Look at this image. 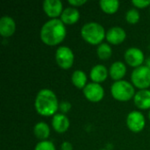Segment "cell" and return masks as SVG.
I'll return each instance as SVG.
<instances>
[{
    "label": "cell",
    "instance_id": "obj_1",
    "mask_svg": "<svg viewBox=\"0 0 150 150\" xmlns=\"http://www.w3.org/2000/svg\"><path fill=\"white\" fill-rule=\"evenodd\" d=\"M67 35L65 24L60 18H51L45 22L40 28V37L47 46H56L63 41Z\"/></svg>",
    "mask_w": 150,
    "mask_h": 150
},
{
    "label": "cell",
    "instance_id": "obj_2",
    "mask_svg": "<svg viewBox=\"0 0 150 150\" xmlns=\"http://www.w3.org/2000/svg\"><path fill=\"white\" fill-rule=\"evenodd\" d=\"M59 104L55 93L52 90L47 88L40 90L34 100L36 112L44 117L55 115L59 110Z\"/></svg>",
    "mask_w": 150,
    "mask_h": 150
},
{
    "label": "cell",
    "instance_id": "obj_3",
    "mask_svg": "<svg viewBox=\"0 0 150 150\" xmlns=\"http://www.w3.org/2000/svg\"><path fill=\"white\" fill-rule=\"evenodd\" d=\"M82 38L89 44L99 45L105 38L106 33L104 26L95 21L85 23L81 28Z\"/></svg>",
    "mask_w": 150,
    "mask_h": 150
},
{
    "label": "cell",
    "instance_id": "obj_4",
    "mask_svg": "<svg viewBox=\"0 0 150 150\" xmlns=\"http://www.w3.org/2000/svg\"><path fill=\"white\" fill-rule=\"evenodd\" d=\"M134 86L127 80L115 81L111 86V94L112 98L120 102L129 101L135 95Z\"/></svg>",
    "mask_w": 150,
    "mask_h": 150
},
{
    "label": "cell",
    "instance_id": "obj_5",
    "mask_svg": "<svg viewBox=\"0 0 150 150\" xmlns=\"http://www.w3.org/2000/svg\"><path fill=\"white\" fill-rule=\"evenodd\" d=\"M133 85L140 90H146L150 86V69L146 65L135 68L131 73Z\"/></svg>",
    "mask_w": 150,
    "mask_h": 150
},
{
    "label": "cell",
    "instance_id": "obj_6",
    "mask_svg": "<svg viewBox=\"0 0 150 150\" xmlns=\"http://www.w3.org/2000/svg\"><path fill=\"white\" fill-rule=\"evenodd\" d=\"M75 55L72 49L68 46H61L55 51V61L57 65L63 69H69L73 66Z\"/></svg>",
    "mask_w": 150,
    "mask_h": 150
},
{
    "label": "cell",
    "instance_id": "obj_7",
    "mask_svg": "<svg viewBox=\"0 0 150 150\" xmlns=\"http://www.w3.org/2000/svg\"><path fill=\"white\" fill-rule=\"evenodd\" d=\"M126 123L130 131L134 133H140L145 127L146 120L142 112L139 111H132L127 114Z\"/></svg>",
    "mask_w": 150,
    "mask_h": 150
},
{
    "label": "cell",
    "instance_id": "obj_8",
    "mask_svg": "<svg viewBox=\"0 0 150 150\" xmlns=\"http://www.w3.org/2000/svg\"><path fill=\"white\" fill-rule=\"evenodd\" d=\"M124 59L129 66L134 69L142 66V63L146 61L142 50L136 47L127 48L124 53Z\"/></svg>",
    "mask_w": 150,
    "mask_h": 150
},
{
    "label": "cell",
    "instance_id": "obj_9",
    "mask_svg": "<svg viewBox=\"0 0 150 150\" xmlns=\"http://www.w3.org/2000/svg\"><path fill=\"white\" fill-rule=\"evenodd\" d=\"M84 97L91 102L97 103L101 101L105 97V90L100 83H89L83 90Z\"/></svg>",
    "mask_w": 150,
    "mask_h": 150
},
{
    "label": "cell",
    "instance_id": "obj_10",
    "mask_svg": "<svg viewBox=\"0 0 150 150\" xmlns=\"http://www.w3.org/2000/svg\"><path fill=\"white\" fill-rule=\"evenodd\" d=\"M45 13L51 18H58L63 11V4L61 0H45L42 4Z\"/></svg>",
    "mask_w": 150,
    "mask_h": 150
},
{
    "label": "cell",
    "instance_id": "obj_11",
    "mask_svg": "<svg viewBox=\"0 0 150 150\" xmlns=\"http://www.w3.org/2000/svg\"><path fill=\"white\" fill-rule=\"evenodd\" d=\"M106 40L112 45H119L122 43L127 38V33L121 26H112L109 28L105 35Z\"/></svg>",
    "mask_w": 150,
    "mask_h": 150
},
{
    "label": "cell",
    "instance_id": "obj_12",
    "mask_svg": "<svg viewBox=\"0 0 150 150\" xmlns=\"http://www.w3.org/2000/svg\"><path fill=\"white\" fill-rule=\"evenodd\" d=\"M16 31V22L13 18L4 15L0 18V34L8 38L13 35Z\"/></svg>",
    "mask_w": 150,
    "mask_h": 150
},
{
    "label": "cell",
    "instance_id": "obj_13",
    "mask_svg": "<svg viewBox=\"0 0 150 150\" xmlns=\"http://www.w3.org/2000/svg\"><path fill=\"white\" fill-rule=\"evenodd\" d=\"M70 122L69 118L63 113H56L52 119V127L58 134L65 133L69 127Z\"/></svg>",
    "mask_w": 150,
    "mask_h": 150
},
{
    "label": "cell",
    "instance_id": "obj_14",
    "mask_svg": "<svg viewBox=\"0 0 150 150\" xmlns=\"http://www.w3.org/2000/svg\"><path fill=\"white\" fill-rule=\"evenodd\" d=\"M134 105L141 110H150V91L140 90L134 97Z\"/></svg>",
    "mask_w": 150,
    "mask_h": 150
},
{
    "label": "cell",
    "instance_id": "obj_15",
    "mask_svg": "<svg viewBox=\"0 0 150 150\" xmlns=\"http://www.w3.org/2000/svg\"><path fill=\"white\" fill-rule=\"evenodd\" d=\"M109 75V69L103 64H97L93 66L90 71V77L93 83H100L106 80Z\"/></svg>",
    "mask_w": 150,
    "mask_h": 150
},
{
    "label": "cell",
    "instance_id": "obj_16",
    "mask_svg": "<svg viewBox=\"0 0 150 150\" xmlns=\"http://www.w3.org/2000/svg\"><path fill=\"white\" fill-rule=\"evenodd\" d=\"M80 18V11L77 8L73 6H69L64 8L62 15L60 16V19L65 25H73L76 23Z\"/></svg>",
    "mask_w": 150,
    "mask_h": 150
},
{
    "label": "cell",
    "instance_id": "obj_17",
    "mask_svg": "<svg viewBox=\"0 0 150 150\" xmlns=\"http://www.w3.org/2000/svg\"><path fill=\"white\" fill-rule=\"evenodd\" d=\"M127 65L123 62L116 61L109 68V76L114 81L122 80L127 74Z\"/></svg>",
    "mask_w": 150,
    "mask_h": 150
},
{
    "label": "cell",
    "instance_id": "obj_18",
    "mask_svg": "<svg viewBox=\"0 0 150 150\" xmlns=\"http://www.w3.org/2000/svg\"><path fill=\"white\" fill-rule=\"evenodd\" d=\"M33 134L40 141H47L50 135V127L46 122H38L33 127Z\"/></svg>",
    "mask_w": 150,
    "mask_h": 150
},
{
    "label": "cell",
    "instance_id": "obj_19",
    "mask_svg": "<svg viewBox=\"0 0 150 150\" xmlns=\"http://www.w3.org/2000/svg\"><path fill=\"white\" fill-rule=\"evenodd\" d=\"M87 75L84 71L81 69L75 70L71 75V82L75 87L78 89H83L87 85Z\"/></svg>",
    "mask_w": 150,
    "mask_h": 150
},
{
    "label": "cell",
    "instance_id": "obj_20",
    "mask_svg": "<svg viewBox=\"0 0 150 150\" xmlns=\"http://www.w3.org/2000/svg\"><path fill=\"white\" fill-rule=\"evenodd\" d=\"M99 5L102 11L105 13L113 14L119 10L120 2L118 0H101Z\"/></svg>",
    "mask_w": 150,
    "mask_h": 150
},
{
    "label": "cell",
    "instance_id": "obj_21",
    "mask_svg": "<svg viewBox=\"0 0 150 150\" xmlns=\"http://www.w3.org/2000/svg\"><path fill=\"white\" fill-rule=\"evenodd\" d=\"M97 54H98V58H100L101 60H107L112 56V49L108 43L102 42L101 44H99L98 46Z\"/></svg>",
    "mask_w": 150,
    "mask_h": 150
},
{
    "label": "cell",
    "instance_id": "obj_22",
    "mask_svg": "<svg viewBox=\"0 0 150 150\" xmlns=\"http://www.w3.org/2000/svg\"><path fill=\"white\" fill-rule=\"evenodd\" d=\"M141 18L140 12L136 8H131L126 12V20L129 24H136Z\"/></svg>",
    "mask_w": 150,
    "mask_h": 150
},
{
    "label": "cell",
    "instance_id": "obj_23",
    "mask_svg": "<svg viewBox=\"0 0 150 150\" xmlns=\"http://www.w3.org/2000/svg\"><path fill=\"white\" fill-rule=\"evenodd\" d=\"M33 150H56V148L52 142L47 140L39 142Z\"/></svg>",
    "mask_w": 150,
    "mask_h": 150
},
{
    "label": "cell",
    "instance_id": "obj_24",
    "mask_svg": "<svg viewBox=\"0 0 150 150\" xmlns=\"http://www.w3.org/2000/svg\"><path fill=\"white\" fill-rule=\"evenodd\" d=\"M71 109V104L68 101H62L59 104V111H61V113H67Z\"/></svg>",
    "mask_w": 150,
    "mask_h": 150
},
{
    "label": "cell",
    "instance_id": "obj_25",
    "mask_svg": "<svg viewBox=\"0 0 150 150\" xmlns=\"http://www.w3.org/2000/svg\"><path fill=\"white\" fill-rule=\"evenodd\" d=\"M132 4L137 8H145L150 6V0H133Z\"/></svg>",
    "mask_w": 150,
    "mask_h": 150
},
{
    "label": "cell",
    "instance_id": "obj_26",
    "mask_svg": "<svg viewBox=\"0 0 150 150\" xmlns=\"http://www.w3.org/2000/svg\"><path fill=\"white\" fill-rule=\"evenodd\" d=\"M68 3H69L71 6L76 8V7H79V6H81V5H83V4H86L87 1H86V0H68Z\"/></svg>",
    "mask_w": 150,
    "mask_h": 150
},
{
    "label": "cell",
    "instance_id": "obj_27",
    "mask_svg": "<svg viewBox=\"0 0 150 150\" xmlns=\"http://www.w3.org/2000/svg\"><path fill=\"white\" fill-rule=\"evenodd\" d=\"M61 150H73V146L69 142H63L61 144Z\"/></svg>",
    "mask_w": 150,
    "mask_h": 150
},
{
    "label": "cell",
    "instance_id": "obj_28",
    "mask_svg": "<svg viewBox=\"0 0 150 150\" xmlns=\"http://www.w3.org/2000/svg\"><path fill=\"white\" fill-rule=\"evenodd\" d=\"M145 63H146V66L147 67H149L150 69V55L146 59V61H145Z\"/></svg>",
    "mask_w": 150,
    "mask_h": 150
},
{
    "label": "cell",
    "instance_id": "obj_29",
    "mask_svg": "<svg viewBox=\"0 0 150 150\" xmlns=\"http://www.w3.org/2000/svg\"><path fill=\"white\" fill-rule=\"evenodd\" d=\"M149 120H150V110H149Z\"/></svg>",
    "mask_w": 150,
    "mask_h": 150
},
{
    "label": "cell",
    "instance_id": "obj_30",
    "mask_svg": "<svg viewBox=\"0 0 150 150\" xmlns=\"http://www.w3.org/2000/svg\"><path fill=\"white\" fill-rule=\"evenodd\" d=\"M100 150H108V149H100Z\"/></svg>",
    "mask_w": 150,
    "mask_h": 150
},
{
    "label": "cell",
    "instance_id": "obj_31",
    "mask_svg": "<svg viewBox=\"0 0 150 150\" xmlns=\"http://www.w3.org/2000/svg\"><path fill=\"white\" fill-rule=\"evenodd\" d=\"M149 10H150V6H149Z\"/></svg>",
    "mask_w": 150,
    "mask_h": 150
}]
</instances>
